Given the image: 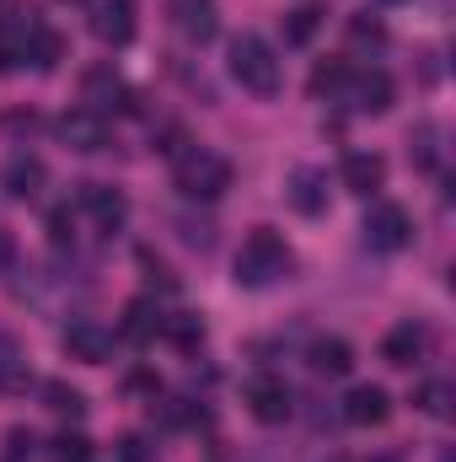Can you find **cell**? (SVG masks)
Instances as JSON below:
<instances>
[{
  "mask_svg": "<svg viewBox=\"0 0 456 462\" xmlns=\"http://www.w3.org/2000/svg\"><path fill=\"white\" fill-rule=\"evenodd\" d=\"M285 274H290V247H285L279 231L258 226L242 247H236V285L263 291V285H274V280H285Z\"/></svg>",
  "mask_w": 456,
  "mask_h": 462,
  "instance_id": "obj_1",
  "label": "cell"
},
{
  "mask_svg": "<svg viewBox=\"0 0 456 462\" xmlns=\"http://www.w3.org/2000/svg\"><path fill=\"white\" fill-rule=\"evenodd\" d=\"M231 76L252 92V97H274L279 92V81H285V70H279V54L258 38V32H242V38H231Z\"/></svg>",
  "mask_w": 456,
  "mask_h": 462,
  "instance_id": "obj_2",
  "label": "cell"
},
{
  "mask_svg": "<svg viewBox=\"0 0 456 462\" xmlns=\"http://www.w3.org/2000/svg\"><path fill=\"white\" fill-rule=\"evenodd\" d=\"M178 194L183 199H221L231 189V162L221 151H205V145H194V151H183L178 156Z\"/></svg>",
  "mask_w": 456,
  "mask_h": 462,
  "instance_id": "obj_3",
  "label": "cell"
},
{
  "mask_svg": "<svg viewBox=\"0 0 456 462\" xmlns=\"http://www.w3.org/2000/svg\"><path fill=\"white\" fill-rule=\"evenodd\" d=\"M365 242L376 247V253H403L408 242H414V221H408V210L403 205H370V216H365Z\"/></svg>",
  "mask_w": 456,
  "mask_h": 462,
  "instance_id": "obj_4",
  "label": "cell"
},
{
  "mask_svg": "<svg viewBox=\"0 0 456 462\" xmlns=\"http://www.w3.org/2000/svg\"><path fill=\"white\" fill-rule=\"evenodd\" d=\"M59 345H65L70 360H81V365H103V360L114 355V334H108L97 318H76V323H65Z\"/></svg>",
  "mask_w": 456,
  "mask_h": 462,
  "instance_id": "obj_5",
  "label": "cell"
},
{
  "mask_svg": "<svg viewBox=\"0 0 456 462\" xmlns=\"http://www.w3.org/2000/svg\"><path fill=\"white\" fill-rule=\"evenodd\" d=\"M242 398H247V409H252L258 425H285V420H290V387H285L279 376H269V371L252 376Z\"/></svg>",
  "mask_w": 456,
  "mask_h": 462,
  "instance_id": "obj_6",
  "label": "cell"
},
{
  "mask_svg": "<svg viewBox=\"0 0 456 462\" xmlns=\"http://www.w3.org/2000/svg\"><path fill=\"white\" fill-rule=\"evenodd\" d=\"M54 134H59L70 151H103V145H108V118L97 114V108H70V114H59Z\"/></svg>",
  "mask_w": 456,
  "mask_h": 462,
  "instance_id": "obj_7",
  "label": "cell"
},
{
  "mask_svg": "<svg viewBox=\"0 0 456 462\" xmlns=\"http://www.w3.org/2000/svg\"><path fill=\"white\" fill-rule=\"evenodd\" d=\"M343 97L354 114H387L392 108V76L387 70H360L343 81Z\"/></svg>",
  "mask_w": 456,
  "mask_h": 462,
  "instance_id": "obj_8",
  "label": "cell"
},
{
  "mask_svg": "<svg viewBox=\"0 0 456 462\" xmlns=\"http://www.w3.org/2000/svg\"><path fill=\"white\" fill-rule=\"evenodd\" d=\"M81 205H87V216L97 221V231H108V236L129 221V199H123L118 189H108V183H81Z\"/></svg>",
  "mask_w": 456,
  "mask_h": 462,
  "instance_id": "obj_9",
  "label": "cell"
},
{
  "mask_svg": "<svg viewBox=\"0 0 456 462\" xmlns=\"http://www.w3.org/2000/svg\"><path fill=\"white\" fill-rule=\"evenodd\" d=\"M172 22H178V32H183L188 43H210V38L221 32L215 0H172Z\"/></svg>",
  "mask_w": 456,
  "mask_h": 462,
  "instance_id": "obj_10",
  "label": "cell"
},
{
  "mask_svg": "<svg viewBox=\"0 0 456 462\" xmlns=\"http://www.w3.org/2000/svg\"><path fill=\"white\" fill-rule=\"evenodd\" d=\"M0 189H5V199H32V194L43 189V162H38L32 151L5 156V167H0Z\"/></svg>",
  "mask_w": 456,
  "mask_h": 462,
  "instance_id": "obj_11",
  "label": "cell"
},
{
  "mask_svg": "<svg viewBox=\"0 0 456 462\" xmlns=\"http://www.w3.org/2000/svg\"><path fill=\"white\" fill-rule=\"evenodd\" d=\"M387 414H392V398H387L381 387H370V382L349 387V398H343V420H349V425L370 430V425H387Z\"/></svg>",
  "mask_w": 456,
  "mask_h": 462,
  "instance_id": "obj_12",
  "label": "cell"
},
{
  "mask_svg": "<svg viewBox=\"0 0 456 462\" xmlns=\"http://www.w3.org/2000/svg\"><path fill=\"white\" fill-rule=\"evenodd\" d=\"M339 178H343L349 194H365V199H370V194L387 183V162H381L376 151H349L343 167H339Z\"/></svg>",
  "mask_w": 456,
  "mask_h": 462,
  "instance_id": "obj_13",
  "label": "cell"
},
{
  "mask_svg": "<svg viewBox=\"0 0 456 462\" xmlns=\"http://www.w3.org/2000/svg\"><path fill=\"white\" fill-rule=\"evenodd\" d=\"M32 387V365H27V349L16 334H0V393L5 398H22Z\"/></svg>",
  "mask_w": 456,
  "mask_h": 462,
  "instance_id": "obj_14",
  "label": "cell"
},
{
  "mask_svg": "<svg viewBox=\"0 0 456 462\" xmlns=\"http://www.w3.org/2000/svg\"><path fill=\"white\" fill-rule=\"evenodd\" d=\"M424 349H430L424 323H397V328L381 339V360H387V365H414V360H424Z\"/></svg>",
  "mask_w": 456,
  "mask_h": 462,
  "instance_id": "obj_15",
  "label": "cell"
},
{
  "mask_svg": "<svg viewBox=\"0 0 456 462\" xmlns=\"http://www.w3.org/2000/svg\"><path fill=\"white\" fill-rule=\"evenodd\" d=\"M92 32H97L103 43L123 49V43L134 38V0H103L97 16H92Z\"/></svg>",
  "mask_w": 456,
  "mask_h": 462,
  "instance_id": "obj_16",
  "label": "cell"
},
{
  "mask_svg": "<svg viewBox=\"0 0 456 462\" xmlns=\"http://www.w3.org/2000/svg\"><path fill=\"white\" fill-rule=\"evenodd\" d=\"M285 194H290V205H296L301 216H323V210H328V178H323L317 167H296Z\"/></svg>",
  "mask_w": 456,
  "mask_h": 462,
  "instance_id": "obj_17",
  "label": "cell"
},
{
  "mask_svg": "<svg viewBox=\"0 0 456 462\" xmlns=\"http://www.w3.org/2000/svg\"><path fill=\"white\" fill-rule=\"evenodd\" d=\"M161 323H167V318H161V307H156V301H145V296L123 307V334H129L134 345H150V339L161 334Z\"/></svg>",
  "mask_w": 456,
  "mask_h": 462,
  "instance_id": "obj_18",
  "label": "cell"
},
{
  "mask_svg": "<svg viewBox=\"0 0 456 462\" xmlns=\"http://www.w3.org/2000/svg\"><path fill=\"white\" fill-rule=\"evenodd\" d=\"M323 16H328V11H323L317 0H301L296 11H285V43H290V49L312 43V38H317V27H323Z\"/></svg>",
  "mask_w": 456,
  "mask_h": 462,
  "instance_id": "obj_19",
  "label": "cell"
},
{
  "mask_svg": "<svg viewBox=\"0 0 456 462\" xmlns=\"http://www.w3.org/2000/svg\"><path fill=\"white\" fill-rule=\"evenodd\" d=\"M87 103L103 114V108H129V87L118 81L114 70H92L87 76Z\"/></svg>",
  "mask_w": 456,
  "mask_h": 462,
  "instance_id": "obj_20",
  "label": "cell"
},
{
  "mask_svg": "<svg viewBox=\"0 0 456 462\" xmlns=\"http://www.w3.org/2000/svg\"><path fill=\"white\" fill-rule=\"evenodd\" d=\"M349 365H354V349L343 345V339H317V345H312V371H323V376H349Z\"/></svg>",
  "mask_w": 456,
  "mask_h": 462,
  "instance_id": "obj_21",
  "label": "cell"
},
{
  "mask_svg": "<svg viewBox=\"0 0 456 462\" xmlns=\"http://www.w3.org/2000/svg\"><path fill=\"white\" fill-rule=\"evenodd\" d=\"M59 54H65V38H59V32H49V27H38V32H32V49H27V65L54 70V65H59Z\"/></svg>",
  "mask_w": 456,
  "mask_h": 462,
  "instance_id": "obj_22",
  "label": "cell"
},
{
  "mask_svg": "<svg viewBox=\"0 0 456 462\" xmlns=\"http://www.w3.org/2000/svg\"><path fill=\"white\" fill-rule=\"evenodd\" d=\"M43 398H49L54 414H87V398H81V387H70V382H43Z\"/></svg>",
  "mask_w": 456,
  "mask_h": 462,
  "instance_id": "obj_23",
  "label": "cell"
},
{
  "mask_svg": "<svg viewBox=\"0 0 456 462\" xmlns=\"http://www.w3.org/2000/svg\"><path fill=\"white\" fill-rule=\"evenodd\" d=\"M414 403H419L430 420H446V414H451V382H424V387L414 393Z\"/></svg>",
  "mask_w": 456,
  "mask_h": 462,
  "instance_id": "obj_24",
  "label": "cell"
},
{
  "mask_svg": "<svg viewBox=\"0 0 456 462\" xmlns=\"http://www.w3.org/2000/svg\"><path fill=\"white\" fill-rule=\"evenodd\" d=\"M161 334H167L178 349H199L205 345V323H199V318H167Z\"/></svg>",
  "mask_w": 456,
  "mask_h": 462,
  "instance_id": "obj_25",
  "label": "cell"
},
{
  "mask_svg": "<svg viewBox=\"0 0 456 462\" xmlns=\"http://www.w3.org/2000/svg\"><path fill=\"white\" fill-rule=\"evenodd\" d=\"M343 81H349V65H343V60H328V65L312 70V92H317V97H323V92H343Z\"/></svg>",
  "mask_w": 456,
  "mask_h": 462,
  "instance_id": "obj_26",
  "label": "cell"
},
{
  "mask_svg": "<svg viewBox=\"0 0 456 462\" xmlns=\"http://www.w3.org/2000/svg\"><path fill=\"white\" fill-rule=\"evenodd\" d=\"M408 151H414V162H419V167H435V162H441V145H435V124H419Z\"/></svg>",
  "mask_w": 456,
  "mask_h": 462,
  "instance_id": "obj_27",
  "label": "cell"
},
{
  "mask_svg": "<svg viewBox=\"0 0 456 462\" xmlns=\"http://www.w3.org/2000/svg\"><path fill=\"white\" fill-rule=\"evenodd\" d=\"M92 457V441L87 436H59L54 441V462H87Z\"/></svg>",
  "mask_w": 456,
  "mask_h": 462,
  "instance_id": "obj_28",
  "label": "cell"
},
{
  "mask_svg": "<svg viewBox=\"0 0 456 462\" xmlns=\"http://www.w3.org/2000/svg\"><path fill=\"white\" fill-rule=\"evenodd\" d=\"M349 32H354V43H381V38H387V27H381V22H365V16H354Z\"/></svg>",
  "mask_w": 456,
  "mask_h": 462,
  "instance_id": "obj_29",
  "label": "cell"
},
{
  "mask_svg": "<svg viewBox=\"0 0 456 462\" xmlns=\"http://www.w3.org/2000/svg\"><path fill=\"white\" fill-rule=\"evenodd\" d=\"M118 462H150V452H145V441H140V436L118 441Z\"/></svg>",
  "mask_w": 456,
  "mask_h": 462,
  "instance_id": "obj_30",
  "label": "cell"
},
{
  "mask_svg": "<svg viewBox=\"0 0 456 462\" xmlns=\"http://www.w3.org/2000/svg\"><path fill=\"white\" fill-rule=\"evenodd\" d=\"M49 236H54L59 247L70 242V210H54V216H49Z\"/></svg>",
  "mask_w": 456,
  "mask_h": 462,
  "instance_id": "obj_31",
  "label": "cell"
},
{
  "mask_svg": "<svg viewBox=\"0 0 456 462\" xmlns=\"http://www.w3.org/2000/svg\"><path fill=\"white\" fill-rule=\"evenodd\" d=\"M11 258H16V242H11V231L0 226V274L11 269Z\"/></svg>",
  "mask_w": 456,
  "mask_h": 462,
  "instance_id": "obj_32",
  "label": "cell"
},
{
  "mask_svg": "<svg viewBox=\"0 0 456 462\" xmlns=\"http://www.w3.org/2000/svg\"><path fill=\"white\" fill-rule=\"evenodd\" d=\"M59 5H87V0H59Z\"/></svg>",
  "mask_w": 456,
  "mask_h": 462,
  "instance_id": "obj_33",
  "label": "cell"
},
{
  "mask_svg": "<svg viewBox=\"0 0 456 462\" xmlns=\"http://www.w3.org/2000/svg\"><path fill=\"white\" fill-rule=\"evenodd\" d=\"M376 5H403V0H376Z\"/></svg>",
  "mask_w": 456,
  "mask_h": 462,
  "instance_id": "obj_34",
  "label": "cell"
},
{
  "mask_svg": "<svg viewBox=\"0 0 456 462\" xmlns=\"http://www.w3.org/2000/svg\"><path fill=\"white\" fill-rule=\"evenodd\" d=\"M376 462H392V457H376Z\"/></svg>",
  "mask_w": 456,
  "mask_h": 462,
  "instance_id": "obj_35",
  "label": "cell"
}]
</instances>
